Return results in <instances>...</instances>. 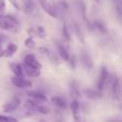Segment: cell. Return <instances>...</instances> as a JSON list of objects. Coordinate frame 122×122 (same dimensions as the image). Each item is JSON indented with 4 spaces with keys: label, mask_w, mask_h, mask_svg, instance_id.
Returning a JSON list of instances; mask_svg holds the SVG:
<instances>
[{
    "label": "cell",
    "mask_w": 122,
    "mask_h": 122,
    "mask_svg": "<svg viewBox=\"0 0 122 122\" xmlns=\"http://www.w3.org/2000/svg\"><path fill=\"white\" fill-rule=\"evenodd\" d=\"M19 29V21L11 14H4L0 17V30L10 33H16Z\"/></svg>",
    "instance_id": "cell-1"
},
{
    "label": "cell",
    "mask_w": 122,
    "mask_h": 122,
    "mask_svg": "<svg viewBox=\"0 0 122 122\" xmlns=\"http://www.w3.org/2000/svg\"><path fill=\"white\" fill-rule=\"evenodd\" d=\"M109 79V73H108V70L106 66H102L101 67V72H100L99 75V79L97 81V90L100 92H103L104 88L106 87Z\"/></svg>",
    "instance_id": "cell-2"
},
{
    "label": "cell",
    "mask_w": 122,
    "mask_h": 122,
    "mask_svg": "<svg viewBox=\"0 0 122 122\" xmlns=\"http://www.w3.org/2000/svg\"><path fill=\"white\" fill-rule=\"evenodd\" d=\"M21 104V100L19 97H13L8 103H5L3 105V112L11 114V112H14L17 108L20 106Z\"/></svg>",
    "instance_id": "cell-3"
},
{
    "label": "cell",
    "mask_w": 122,
    "mask_h": 122,
    "mask_svg": "<svg viewBox=\"0 0 122 122\" xmlns=\"http://www.w3.org/2000/svg\"><path fill=\"white\" fill-rule=\"evenodd\" d=\"M11 84L14 87L18 89H29L32 87V82L30 80L25 79L24 77H16V76H12L11 77Z\"/></svg>",
    "instance_id": "cell-4"
},
{
    "label": "cell",
    "mask_w": 122,
    "mask_h": 122,
    "mask_svg": "<svg viewBox=\"0 0 122 122\" xmlns=\"http://www.w3.org/2000/svg\"><path fill=\"white\" fill-rule=\"evenodd\" d=\"M39 2H40L41 8L43 9V11H44L45 13H47L49 16L54 17V18H57V17H58V13H57V11H56L55 6L51 5V4L49 3L47 0H39Z\"/></svg>",
    "instance_id": "cell-5"
},
{
    "label": "cell",
    "mask_w": 122,
    "mask_h": 122,
    "mask_svg": "<svg viewBox=\"0 0 122 122\" xmlns=\"http://www.w3.org/2000/svg\"><path fill=\"white\" fill-rule=\"evenodd\" d=\"M80 61H81V64L87 71H91L94 67V63L92 61L91 56L87 53L86 51H82L80 54Z\"/></svg>",
    "instance_id": "cell-6"
},
{
    "label": "cell",
    "mask_w": 122,
    "mask_h": 122,
    "mask_svg": "<svg viewBox=\"0 0 122 122\" xmlns=\"http://www.w3.org/2000/svg\"><path fill=\"white\" fill-rule=\"evenodd\" d=\"M24 64L29 67H33V69H38V70L42 69V64H41V63L36 59V57H34L33 55H31V54L27 55L24 58Z\"/></svg>",
    "instance_id": "cell-7"
},
{
    "label": "cell",
    "mask_w": 122,
    "mask_h": 122,
    "mask_svg": "<svg viewBox=\"0 0 122 122\" xmlns=\"http://www.w3.org/2000/svg\"><path fill=\"white\" fill-rule=\"evenodd\" d=\"M87 24L91 27V30H94V31H97L100 34H106L108 32L107 27H106L105 24L102 20H94L92 24H89V23Z\"/></svg>",
    "instance_id": "cell-8"
},
{
    "label": "cell",
    "mask_w": 122,
    "mask_h": 122,
    "mask_svg": "<svg viewBox=\"0 0 122 122\" xmlns=\"http://www.w3.org/2000/svg\"><path fill=\"white\" fill-rule=\"evenodd\" d=\"M70 95L72 97L73 100H78L80 97H81V93H80L79 90V86H78V82L76 80H72L70 82Z\"/></svg>",
    "instance_id": "cell-9"
},
{
    "label": "cell",
    "mask_w": 122,
    "mask_h": 122,
    "mask_svg": "<svg viewBox=\"0 0 122 122\" xmlns=\"http://www.w3.org/2000/svg\"><path fill=\"white\" fill-rule=\"evenodd\" d=\"M18 51V46L15 43L9 42L6 43L5 47H4V53H3V57L4 58H11L15 55Z\"/></svg>",
    "instance_id": "cell-10"
},
{
    "label": "cell",
    "mask_w": 122,
    "mask_h": 122,
    "mask_svg": "<svg viewBox=\"0 0 122 122\" xmlns=\"http://www.w3.org/2000/svg\"><path fill=\"white\" fill-rule=\"evenodd\" d=\"M9 67H10L11 72L13 73L14 76H16V77H25V73H24V69L21 64L16 62H11L9 64Z\"/></svg>",
    "instance_id": "cell-11"
},
{
    "label": "cell",
    "mask_w": 122,
    "mask_h": 122,
    "mask_svg": "<svg viewBox=\"0 0 122 122\" xmlns=\"http://www.w3.org/2000/svg\"><path fill=\"white\" fill-rule=\"evenodd\" d=\"M27 94H28V97H29L30 99L33 100V101L36 102L38 104L44 103V102L47 101V97H45L42 92H39V91H29Z\"/></svg>",
    "instance_id": "cell-12"
},
{
    "label": "cell",
    "mask_w": 122,
    "mask_h": 122,
    "mask_svg": "<svg viewBox=\"0 0 122 122\" xmlns=\"http://www.w3.org/2000/svg\"><path fill=\"white\" fill-rule=\"evenodd\" d=\"M82 94L89 100H97L102 97V92L94 90V89H84Z\"/></svg>",
    "instance_id": "cell-13"
},
{
    "label": "cell",
    "mask_w": 122,
    "mask_h": 122,
    "mask_svg": "<svg viewBox=\"0 0 122 122\" xmlns=\"http://www.w3.org/2000/svg\"><path fill=\"white\" fill-rule=\"evenodd\" d=\"M76 4V8H77L78 12H79L80 17L82 18V20L88 23V17H87V8H86V4L81 1V0H78V1L75 2Z\"/></svg>",
    "instance_id": "cell-14"
},
{
    "label": "cell",
    "mask_w": 122,
    "mask_h": 122,
    "mask_svg": "<svg viewBox=\"0 0 122 122\" xmlns=\"http://www.w3.org/2000/svg\"><path fill=\"white\" fill-rule=\"evenodd\" d=\"M112 94H114L115 97H119L121 94V91H122V86H121V80L120 78L116 77L114 79V82H112Z\"/></svg>",
    "instance_id": "cell-15"
},
{
    "label": "cell",
    "mask_w": 122,
    "mask_h": 122,
    "mask_svg": "<svg viewBox=\"0 0 122 122\" xmlns=\"http://www.w3.org/2000/svg\"><path fill=\"white\" fill-rule=\"evenodd\" d=\"M71 109L73 112V117L75 122H80V116H79V103L77 100H73L71 103Z\"/></svg>",
    "instance_id": "cell-16"
},
{
    "label": "cell",
    "mask_w": 122,
    "mask_h": 122,
    "mask_svg": "<svg viewBox=\"0 0 122 122\" xmlns=\"http://www.w3.org/2000/svg\"><path fill=\"white\" fill-rule=\"evenodd\" d=\"M57 49H58V53H59V55H60V57L62 58L64 61H69L70 60V54H69V51H67V49H66V47L64 46L63 44H61V43L58 42L57 43Z\"/></svg>",
    "instance_id": "cell-17"
},
{
    "label": "cell",
    "mask_w": 122,
    "mask_h": 122,
    "mask_svg": "<svg viewBox=\"0 0 122 122\" xmlns=\"http://www.w3.org/2000/svg\"><path fill=\"white\" fill-rule=\"evenodd\" d=\"M23 69H24V73H25V75L30 76V77H39V76L41 75V71L38 70V69L29 67L25 64L23 65Z\"/></svg>",
    "instance_id": "cell-18"
},
{
    "label": "cell",
    "mask_w": 122,
    "mask_h": 122,
    "mask_svg": "<svg viewBox=\"0 0 122 122\" xmlns=\"http://www.w3.org/2000/svg\"><path fill=\"white\" fill-rule=\"evenodd\" d=\"M51 103L55 106H57L60 109H65L66 108V103H65V100H63L59 95H54L51 97Z\"/></svg>",
    "instance_id": "cell-19"
},
{
    "label": "cell",
    "mask_w": 122,
    "mask_h": 122,
    "mask_svg": "<svg viewBox=\"0 0 122 122\" xmlns=\"http://www.w3.org/2000/svg\"><path fill=\"white\" fill-rule=\"evenodd\" d=\"M73 29H74V33L76 34L77 39L81 42V44H85V38H84V36H82L81 28H80V26L78 25V23L73 21Z\"/></svg>",
    "instance_id": "cell-20"
},
{
    "label": "cell",
    "mask_w": 122,
    "mask_h": 122,
    "mask_svg": "<svg viewBox=\"0 0 122 122\" xmlns=\"http://www.w3.org/2000/svg\"><path fill=\"white\" fill-rule=\"evenodd\" d=\"M36 10V5H34L32 0H24V11L28 14H31Z\"/></svg>",
    "instance_id": "cell-21"
},
{
    "label": "cell",
    "mask_w": 122,
    "mask_h": 122,
    "mask_svg": "<svg viewBox=\"0 0 122 122\" xmlns=\"http://www.w3.org/2000/svg\"><path fill=\"white\" fill-rule=\"evenodd\" d=\"M62 36H63V39H64L65 42H67V43L71 42V33H70L69 27H67L66 25L62 26Z\"/></svg>",
    "instance_id": "cell-22"
},
{
    "label": "cell",
    "mask_w": 122,
    "mask_h": 122,
    "mask_svg": "<svg viewBox=\"0 0 122 122\" xmlns=\"http://www.w3.org/2000/svg\"><path fill=\"white\" fill-rule=\"evenodd\" d=\"M57 8L59 9V10L61 11V12L63 13H66L69 12V4L66 3V1H64V0H59L57 3Z\"/></svg>",
    "instance_id": "cell-23"
},
{
    "label": "cell",
    "mask_w": 122,
    "mask_h": 122,
    "mask_svg": "<svg viewBox=\"0 0 122 122\" xmlns=\"http://www.w3.org/2000/svg\"><path fill=\"white\" fill-rule=\"evenodd\" d=\"M24 45H25L27 48H29V49L36 48V42H34L33 39L29 38V36H28L27 39H25V41H24Z\"/></svg>",
    "instance_id": "cell-24"
},
{
    "label": "cell",
    "mask_w": 122,
    "mask_h": 122,
    "mask_svg": "<svg viewBox=\"0 0 122 122\" xmlns=\"http://www.w3.org/2000/svg\"><path fill=\"white\" fill-rule=\"evenodd\" d=\"M36 112V114H41V115H47V114H49V108L46 107V106L41 105V104H38Z\"/></svg>",
    "instance_id": "cell-25"
},
{
    "label": "cell",
    "mask_w": 122,
    "mask_h": 122,
    "mask_svg": "<svg viewBox=\"0 0 122 122\" xmlns=\"http://www.w3.org/2000/svg\"><path fill=\"white\" fill-rule=\"evenodd\" d=\"M0 122H18L16 118L8 115H0Z\"/></svg>",
    "instance_id": "cell-26"
},
{
    "label": "cell",
    "mask_w": 122,
    "mask_h": 122,
    "mask_svg": "<svg viewBox=\"0 0 122 122\" xmlns=\"http://www.w3.org/2000/svg\"><path fill=\"white\" fill-rule=\"evenodd\" d=\"M36 36H39L40 39H45L46 38V31H45L44 27L39 26V27L36 28Z\"/></svg>",
    "instance_id": "cell-27"
},
{
    "label": "cell",
    "mask_w": 122,
    "mask_h": 122,
    "mask_svg": "<svg viewBox=\"0 0 122 122\" xmlns=\"http://www.w3.org/2000/svg\"><path fill=\"white\" fill-rule=\"evenodd\" d=\"M5 9H6L5 0H0V17L4 15V13H5Z\"/></svg>",
    "instance_id": "cell-28"
},
{
    "label": "cell",
    "mask_w": 122,
    "mask_h": 122,
    "mask_svg": "<svg viewBox=\"0 0 122 122\" xmlns=\"http://www.w3.org/2000/svg\"><path fill=\"white\" fill-rule=\"evenodd\" d=\"M8 1L10 2V4L15 9V10L20 11V6H19V4H18V2H17V0H8Z\"/></svg>",
    "instance_id": "cell-29"
},
{
    "label": "cell",
    "mask_w": 122,
    "mask_h": 122,
    "mask_svg": "<svg viewBox=\"0 0 122 122\" xmlns=\"http://www.w3.org/2000/svg\"><path fill=\"white\" fill-rule=\"evenodd\" d=\"M39 51L45 56H48V57L51 56V51H49L48 48H46V47H40V48H39Z\"/></svg>",
    "instance_id": "cell-30"
},
{
    "label": "cell",
    "mask_w": 122,
    "mask_h": 122,
    "mask_svg": "<svg viewBox=\"0 0 122 122\" xmlns=\"http://www.w3.org/2000/svg\"><path fill=\"white\" fill-rule=\"evenodd\" d=\"M28 34H29V38H36V28H29V29L27 30Z\"/></svg>",
    "instance_id": "cell-31"
},
{
    "label": "cell",
    "mask_w": 122,
    "mask_h": 122,
    "mask_svg": "<svg viewBox=\"0 0 122 122\" xmlns=\"http://www.w3.org/2000/svg\"><path fill=\"white\" fill-rule=\"evenodd\" d=\"M8 40V38H6L4 34H2V33H0V45H3V43L5 42V41Z\"/></svg>",
    "instance_id": "cell-32"
},
{
    "label": "cell",
    "mask_w": 122,
    "mask_h": 122,
    "mask_svg": "<svg viewBox=\"0 0 122 122\" xmlns=\"http://www.w3.org/2000/svg\"><path fill=\"white\" fill-rule=\"evenodd\" d=\"M67 62L70 63V66H71L72 69H74V67H75V61H74V58L70 57V60L67 61Z\"/></svg>",
    "instance_id": "cell-33"
},
{
    "label": "cell",
    "mask_w": 122,
    "mask_h": 122,
    "mask_svg": "<svg viewBox=\"0 0 122 122\" xmlns=\"http://www.w3.org/2000/svg\"><path fill=\"white\" fill-rule=\"evenodd\" d=\"M106 122H122V118H112L106 120Z\"/></svg>",
    "instance_id": "cell-34"
},
{
    "label": "cell",
    "mask_w": 122,
    "mask_h": 122,
    "mask_svg": "<svg viewBox=\"0 0 122 122\" xmlns=\"http://www.w3.org/2000/svg\"><path fill=\"white\" fill-rule=\"evenodd\" d=\"M3 53H4V47L3 45H0V58H3Z\"/></svg>",
    "instance_id": "cell-35"
},
{
    "label": "cell",
    "mask_w": 122,
    "mask_h": 122,
    "mask_svg": "<svg viewBox=\"0 0 122 122\" xmlns=\"http://www.w3.org/2000/svg\"><path fill=\"white\" fill-rule=\"evenodd\" d=\"M95 1H97V3H100V2H101V0H95Z\"/></svg>",
    "instance_id": "cell-36"
},
{
    "label": "cell",
    "mask_w": 122,
    "mask_h": 122,
    "mask_svg": "<svg viewBox=\"0 0 122 122\" xmlns=\"http://www.w3.org/2000/svg\"><path fill=\"white\" fill-rule=\"evenodd\" d=\"M112 1H114V2H117V1H119V0H112Z\"/></svg>",
    "instance_id": "cell-37"
}]
</instances>
